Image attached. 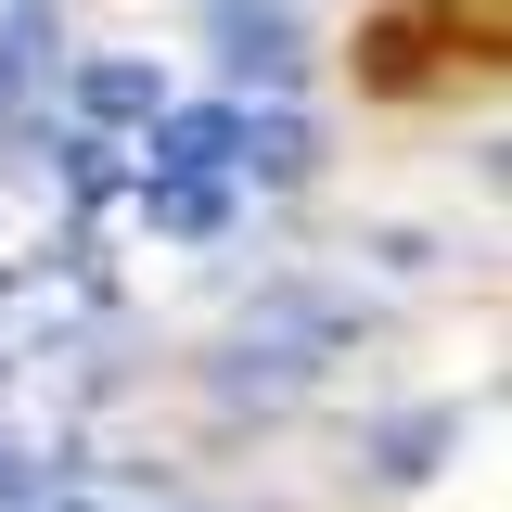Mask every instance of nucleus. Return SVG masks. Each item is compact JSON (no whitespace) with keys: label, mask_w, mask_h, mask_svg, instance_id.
<instances>
[{"label":"nucleus","mask_w":512,"mask_h":512,"mask_svg":"<svg viewBox=\"0 0 512 512\" xmlns=\"http://www.w3.org/2000/svg\"><path fill=\"white\" fill-rule=\"evenodd\" d=\"M154 167L141 180H231L244 167V103H192V116H154V141H141Z\"/></svg>","instance_id":"f257e3e1"},{"label":"nucleus","mask_w":512,"mask_h":512,"mask_svg":"<svg viewBox=\"0 0 512 512\" xmlns=\"http://www.w3.org/2000/svg\"><path fill=\"white\" fill-rule=\"evenodd\" d=\"M218 13V64L256 77V90H282L295 77V0H205Z\"/></svg>","instance_id":"f03ea898"},{"label":"nucleus","mask_w":512,"mask_h":512,"mask_svg":"<svg viewBox=\"0 0 512 512\" xmlns=\"http://www.w3.org/2000/svg\"><path fill=\"white\" fill-rule=\"evenodd\" d=\"M52 64H64L52 0H0V116H26V103L52 90Z\"/></svg>","instance_id":"7ed1b4c3"},{"label":"nucleus","mask_w":512,"mask_h":512,"mask_svg":"<svg viewBox=\"0 0 512 512\" xmlns=\"http://www.w3.org/2000/svg\"><path fill=\"white\" fill-rule=\"evenodd\" d=\"M77 103H90V116H167L154 64H77Z\"/></svg>","instance_id":"20e7f679"},{"label":"nucleus","mask_w":512,"mask_h":512,"mask_svg":"<svg viewBox=\"0 0 512 512\" xmlns=\"http://www.w3.org/2000/svg\"><path fill=\"white\" fill-rule=\"evenodd\" d=\"M141 218H154V231H218L231 192H218V180H141Z\"/></svg>","instance_id":"39448f33"},{"label":"nucleus","mask_w":512,"mask_h":512,"mask_svg":"<svg viewBox=\"0 0 512 512\" xmlns=\"http://www.w3.org/2000/svg\"><path fill=\"white\" fill-rule=\"evenodd\" d=\"M423 448H448V410H410V423H397V436H384V474H436V461H423Z\"/></svg>","instance_id":"423d86ee"},{"label":"nucleus","mask_w":512,"mask_h":512,"mask_svg":"<svg viewBox=\"0 0 512 512\" xmlns=\"http://www.w3.org/2000/svg\"><path fill=\"white\" fill-rule=\"evenodd\" d=\"M0 512H64L52 487H39V461H26V448H13V436H0Z\"/></svg>","instance_id":"0eeeda50"}]
</instances>
